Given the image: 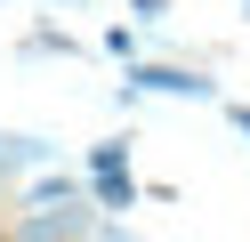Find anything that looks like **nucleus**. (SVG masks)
Masks as SVG:
<instances>
[{
	"label": "nucleus",
	"instance_id": "nucleus-1",
	"mask_svg": "<svg viewBox=\"0 0 250 242\" xmlns=\"http://www.w3.org/2000/svg\"><path fill=\"white\" fill-rule=\"evenodd\" d=\"M8 234H24V242H49V234H121V218L97 202V194H65V202H24L17 218H8Z\"/></svg>",
	"mask_w": 250,
	"mask_h": 242
},
{
	"label": "nucleus",
	"instance_id": "nucleus-10",
	"mask_svg": "<svg viewBox=\"0 0 250 242\" xmlns=\"http://www.w3.org/2000/svg\"><path fill=\"white\" fill-rule=\"evenodd\" d=\"M242 16H250V0H242Z\"/></svg>",
	"mask_w": 250,
	"mask_h": 242
},
{
	"label": "nucleus",
	"instance_id": "nucleus-5",
	"mask_svg": "<svg viewBox=\"0 0 250 242\" xmlns=\"http://www.w3.org/2000/svg\"><path fill=\"white\" fill-rule=\"evenodd\" d=\"M17 48H24V57H81V41H73L65 24H33V32H24Z\"/></svg>",
	"mask_w": 250,
	"mask_h": 242
},
{
	"label": "nucleus",
	"instance_id": "nucleus-8",
	"mask_svg": "<svg viewBox=\"0 0 250 242\" xmlns=\"http://www.w3.org/2000/svg\"><path fill=\"white\" fill-rule=\"evenodd\" d=\"M226 121H234V137L250 145V105H226Z\"/></svg>",
	"mask_w": 250,
	"mask_h": 242
},
{
	"label": "nucleus",
	"instance_id": "nucleus-3",
	"mask_svg": "<svg viewBox=\"0 0 250 242\" xmlns=\"http://www.w3.org/2000/svg\"><path fill=\"white\" fill-rule=\"evenodd\" d=\"M89 194H97L113 218H121V210H137V194H146V186H137V170H129V137L89 145Z\"/></svg>",
	"mask_w": 250,
	"mask_h": 242
},
{
	"label": "nucleus",
	"instance_id": "nucleus-6",
	"mask_svg": "<svg viewBox=\"0 0 250 242\" xmlns=\"http://www.w3.org/2000/svg\"><path fill=\"white\" fill-rule=\"evenodd\" d=\"M97 48H105L113 65H137V24H105V32H97Z\"/></svg>",
	"mask_w": 250,
	"mask_h": 242
},
{
	"label": "nucleus",
	"instance_id": "nucleus-7",
	"mask_svg": "<svg viewBox=\"0 0 250 242\" xmlns=\"http://www.w3.org/2000/svg\"><path fill=\"white\" fill-rule=\"evenodd\" d=\"M129 16H137V24H162V16H169V0H129Z\"/></svg>",
	"mask_w": 250,
	"mask_h": 242
},
{
	"label": "nucleus",
	"instance_id": "nucleus-9",
	"mask_svg": "<svg viewBox=\"0 0 250 242\" xmlns=\"http://www.w3.org/2000/svg\"><path fill=\"white\" fill-rule=\"evenodd\" d=\"M49 8H89V0H49Z\"/></svg>",
	"mask_w": 250,
	"mask_h": 242
},
{
	"label": "nucleus",
	"instance_id": "nucleus-4",
	"mask_svg": "<svg viewBox=\"0 0 250 242\" xmlns=\"http://www.w3.org/2000/svg\"><path fill=\"white\" fill-rule=\"evenodd\" d=\"M57 161V137H33V129H0V186L8 177H33Z\"/></svg>",
	"mask_w": 250,
	"mask_h": 242
},
{
	"label": "nucleus",
	"instance_id": "nucleus-2",
	"mask_svg": "<svg viewBox=\"0 0 250 242\" xmlns=\"http://www.w3.org/2000/svg\"><path fill=\"white\" fill-rule=\"evenodd\" d=\"M121 81H129L137 97H186V105H226V89H218L202 65H153V57H137V65H121Z\"/></svg>",
	"mask_w": 250,
	"mask_h": 242
}]
</instances>
